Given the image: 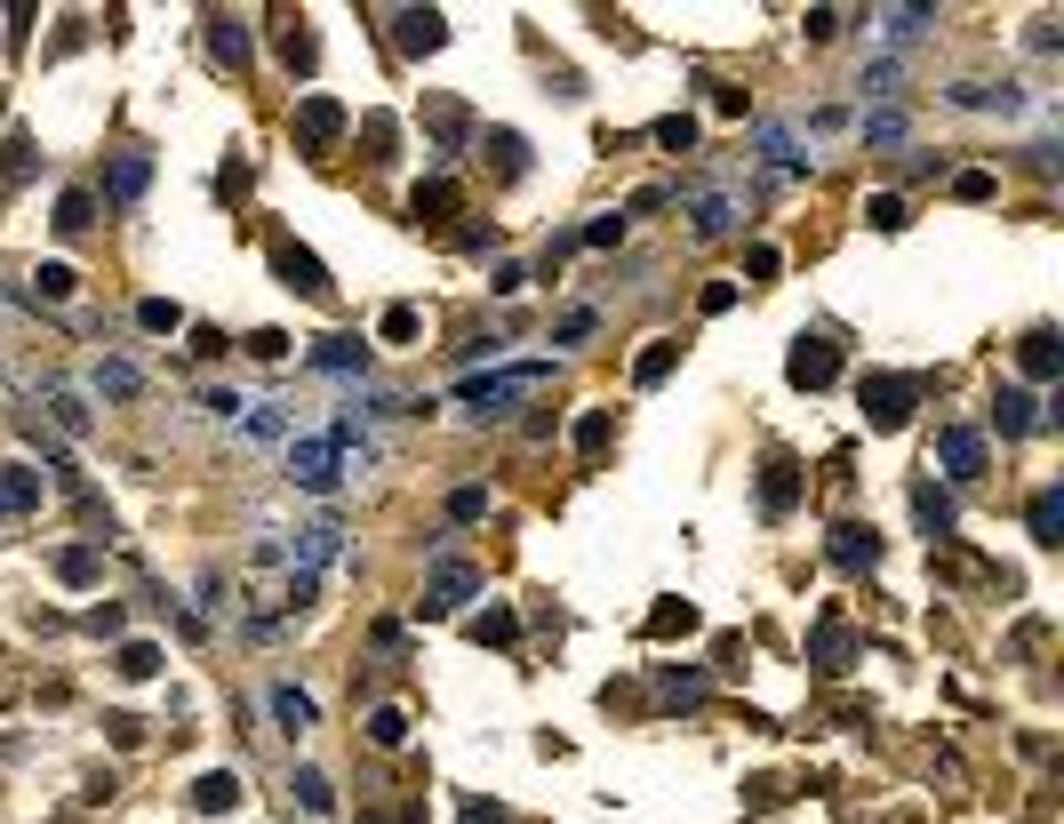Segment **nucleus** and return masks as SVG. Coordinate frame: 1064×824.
<instances>
[{"mask_svg": "<svg viewBox=\"0 0 1064 824\" xmlns=\"http://www.w3.org/2000/svg\"><path fill=\"white\" fill-rule=\"evenodd\" d=\"M544 361H521V368H472V376H457V400L472 408V417H497V408H512V400H529L536 385H544Z\"/></svg>", "mask_w": 1064, "mask_h": 824, "instance_id": "1", "label": "nucleus"}, {"mask_svg": "<svg viewBox=\"0 0 1064 824\" xmlns=\"http://www.w3.org/2000/svg\"><path fill=\"white\" fill-rule=\"evenodd\" d=\"M289 480H296L304 497H336V480H345V472H336V432H328V425H321V432H289Z\"/></svg>", "mask_w": 1064, "mask_h": 824, "instance_id": "2", "label": "nucleus"}, {"mask_svg": "<svg viewBox=\"0 0 1064 824\" xmlns=\"http://www.w3.org/2000/svg\"><path fill=\"white\" fill-rule=\"evenodd\" d=\"M912 408H920V376H897V368L865 376V425L873 432H905Z\"/></svg>", "mask_w": 1064, "mask_h": 824, "instance_id": "3", "label": "nucleus"}, {"mask_svg": "<svg viewBox=\"0 0 1064 824\" xmlns=\"http://www.w3.org/2000/svg\"><path fill=\"white\" fill-rule=\"evenodd\" d=\"M465 601H480V569H472V561H432V576H425V601H417V616L432 625V616H457Z\"/></svg>", "mask_w": 1064, "mask_h": 824, "instance_id": "4", "label": "nucleus"}, {"mask_svg": "<svg viewBox=\"0 0 1064 824\" xmlns=\"http://www.w3.org/2000/svg\"><path fill=\"white\" fill-rule=\"evenodd\" d=\"M281 544H289V561H296L304 576H328V569H345V553H353L336 521H313V529H296V536H281Z\"/></svg>", "mask_w": 1064, "mask_h": 824, "instance_id": "5", "label": "nucleus"}, {"mask_svg": "<svg viewBox=\"0 0 1064 824\" xmlns=\"http://www.w3.org/2000/svg\"><path fill=\"white\" fill-rule=\"evenodd\" d=\"M784 376H793L801 393H825L841 376V345L833 336H793V353H784Z\"/></svg>", "mask_w": 1064, "mask_h": 824, "instance_id": "6", "label": "nucleus"}, {"mask_svg": "<svg viewBox=\"0 0 1064 824\" xmlns=\"http://www.w3.org/2000/svg\"><path fill=\"white\" fill-rule=\"evenodd\" d=\"M744 209H752V200H744L737 185H705V192H689V217H697V232H705V240L737 232V225H744Z\"/></svg>", "mask_w": 1064, "mask_h": 824, "instance_id": "7", "label": "nucleus"}, {"mask_svg": "<svg viewBox=\"0 0 1064 824\" xmlns=\"http://www.w3.org/2000/svg\"><path fill=\"white\" fill-rule=\"evenodd\" d=\"M761 177H769V185H801V177H809V153H801V136L784 128V121L761 128Z\"/></svg>", "mask_w": 1064, "mask_h": 824, "instance_id": "8", "label": "nucleus"}, {"mask_svg": "<svg viewBox=\"0 0 1064 824\" xmlns=\"http://www.w3.org/2000/svg\"><path fill=\"white\" fill-rule=\"evenodd\" d=\"M313 368L321 376H368V336H353V328L313 336Z\"/></svg>", "mask_w": 1064, "mask_h": 824, "instance_id": "9", "label": "nucleus"}, {"mask_svg": "<svg viewBox=\"0 0 1064 824\" xmlns=\"http://www.w3.org/2000/svg\"><path fill=\"white\" fill-rule=\"evenodd\" d=\"M937 465H945L952 480H984V432H977V425H945V432H937Z\"/></svg>", "mask_w": 1064, "mask_h": 824, "instance_id": "10", "label": "nucleus"}, {"mask_svg": "<svg viewBox=\"0 0 1064 824\" xmlns=\"http://www.w3.org/2000/svg\"><path fill=\"white\" fill-rule=\"evenodd\" d=\"M1041 425H1049V408H1041L1033 393H1024V385H1001V393H992V432H1001V440L1041 432Z\"/></svg>", "mask_w": 1064, "mask_h": 824, "instance_id": "11", "label": "nucleus"}, {"mask_svg": "<svg viewBox=\"0 0 1064 824\" xmlns=\"http://www.w3.org/2000/svg\"><path fill=\"white\" fill-rule=\"evenodd\" d=\"M345 128H353V121H345V105H336V96H304V105H296V136H304L313 153H328Z\"/></svg>", "mask_w": 1064, "mask_h": 824, "instance_id": "12", "label": "nucleus"}, {"mask_svg": "<svg viewBox=\"0 0 1064 824\" xmlns=\"http://www.w3.org/2000/svg\"><path fill=\"white\" fill-rule=\"evenodd\" d=\"M393 41L408 56H432L440 41H449V17H440V9H393Z\"/></svg>", "mask_w": 1064, "mask_h": 824, "instance_id": "13", "label": "nucleus"}, {"mask_svg": "<svg viewBox=\"0 0 1064 824\" xmlns=\"http://www.w3.org/2000/svg\"><path fill=\"white\" fill-rule=\"evenodd\" d=\"M825 553H833V569L856 576V569H873V561H880V536H873L865 521H841V529L825 536Z\"/></svg>", "mask_w": 1064, "mask_h": 824, "instance_id": "14", "label": "nucleus"}, {"mask_svg": "<svg viewBox=\"0 0 1064 824\" xmlns=\"http://www.w3.org/2000/svg\"><path fill=\"white\" fill-rule=\"evenodd\" d=\"M272 272H281L289 289H304V296H328V272H321V257H313V249H296V240H281V249H272Z\"/></svg>", "mask_w": 1064, "mask_h": 824, "instance_id": "15", "label": "nucleus"}, {"mask_svg": "<svg viewBox=\"0 0 1064 824\" xmlns=\"http://www.w3.org/2000/svg\"><path fill=\"white\" fill-rule=\"evenodd\" d=\"M929 24H937L929 0H905V9H873V32H880V41H920Z\"/></svg>", "mask_w": 1064, "mask_h": 824, "instance_id": "16", "label": "nucleus"}, {"mask_svg": "<svg viewBox=\"0 0 1064 824\" xmlns=\"http://www.w3.org/2000/svg\"><path fill=\"white\" fill-rule=\"evenodd\" d=\"M912 521H920V536H952V497L937 489V480H912Z\"/></svg>", "mask_w": 1064, "mask_h": 824, "instance_id": "17", "label": "nucleus"}, {"mask_svg": "<svg viewBox=\"0 0 1064 824\" xmlns=\"http://www.w3.org/2000/svg\"><path fill=\"white\" fill-rule=\"evenodd\" d=\"M793 497H801V472L784 465V457H769V465H761V512H769V521H784Z\"/></svg>", "mask_w": 1064, "mask_h": 824, "instance_id": "18", "label": "nucleus"}, {"mask_svg": "<svg viewBox=\"0 0 1064 824\" xmlns=\"http://www.w3.org/2000/svg\"><path fill=\"white\" fill-rule=\"evenodd\" d=\"M457 177H425L417 192H408V217H425V225H440V217H457Z\"/></svg>", "mask_w": 1064, "mask_h": 824, "instance_id": "19", "label": "nucleus"}, {"mask_svg": "<svg viewBox=\"0 0 1064 824\" xmlns=\"http://www.w3.org/2000/svg\"><path fill=\"white\" fill-rule=\"evenodd\" d=\"M145 185H153V160H145V153H121V160L105 168V200H145Z\"/></svg>", "mask_w": 1064, "mask_h": 824, "instance_id": "20", "label": "nucleus"}, {"mask_svg": "<svg viewBox=\"0 0 1064 824\" xmlns=\"http://www.w3.org/2000/svg\"><path fill=\"white\" fill-rule=\"evenodd\" d=\"M41 504V472H24V465H0V521H17V512Z\"/></svg>", "mask_w": 1064, "mask_h": 824, "instance_id": "21", "label": "nucleus"}, {"mask_svg": "<svg viewBox=\"0 0 1064 824\" xmlns=\"http://www.w3.org/2000/svg\"><path fill=\"white\" fill-rule=\"evenodd\" d=\"M1016 361H1024V376H1033V385H1049V376L1064 368V345H1056V328H1033L1016 345Z\"/></svg>", "mask_w": 1064, "mask_h": 824, "instance_id": "22", "label": "nucleus"}, {"mask_svg": "<svg viewBox=\"0 0 1064 824\" xmlns=\"http://www.w3.org/2000/svg\"><path fill=\"white\" fill-rule=\"evenodd\" d=\"M1024 529H1033V544H1064V489H1041L1033 512H1024Z\"/></svg>", "mask_w": 1064, "mask_h": 824, "instance_id": "23", "label": "nucleus"}, {"mask_svg": "<svg viewBox=\"0 0 1064 824\" xmlns=\"http://www.w3.org/2000/svg\"><path fill=\"white\" fill-rule=\"evenodd\" d=\"M672 368H680V345H672V336H657V345H648V353L633 361V385H640V393H657Z\"/></svg>", "mask_w": 1064, "mask_h": 824, "instance_id": "24", "label": "nucleus"}, {"mask_svg": "<svg viewBox=\"0 0 1064 824\" xmlns=\"http://www.w3.org/2000/svg\"><path fill=\"white\" fill-rule=\"evenodd\" d=\"M192 809H200V816H225V809H240V776H232V769L200 776V784H192Z\"/></svg>", "mask_w": 1064, "mask_h": 824, "instance_id": "25", "label": "nucleus"}, {"mask_svg": "<svg viewBox=\"0 0 1064 824\" xmlns=\"http://www.w3.org/2000/svg\"><path fill=\"white\" fill-rule=\"evenodd\" d=\"M209 49H217V64H249V24H240V17H209Z\"/></svg>", "mask_w": 1064, "mask_h": 824, "instance_id": "26", "label": "nucleus"}, {"mask_svg": "<svg viewBox=\"0 0 1064 824\" xmlns=\"http://www.w3.org/2000/svg\"><path fill=\"white\" fill-rule=\"evenodd\" d=\"M425 128H432V136H440V145H449V153H457L472 121H465V105H449V96H432V105H425Z\"/></svg>", "mask_w": 1064, "mask_h": 824, "instance_id": "27", "label": "nucleus"}, {"mask_svg": "<svg viewBox=\"0 0 1064 824\" xmlns=\"http://www.w3.org/2000/svg\"><path fill=\"white\" fill-rule=\"evenodd\" d=\"M672 633H697L689 601H657V608H648V640H672Z\"/></svg>", "mask_w": 1064, "mask_h": 824, "instance_id": "28", "label": "nucleus"}, {"mask_svg": "<svg viewBox=\"0 0 1064 824\" xmlns=\"http://www.w3.org/2000/svg\"><path fill=\"white\" fill-rule=\"evenodd\" d=\"M272 720H281L289 737H296V729H313V697H304V689H289V680H281V689H272Z\"/></svg>", "mask_w": 1064, "mask_h": 824, "instance_id": "29", "label": "nucleus"}, {"mask_svg": "<svg viewBox=\"0 0 1064 824\" xmlns=\"http://www.w3.org/2000/svg\"><path fill=\"white\" fill-rule=\"evenodd\" d=\"M96 393H105V400H136L145 376H136V361H105V368H96Z\"/></svg>", "mask_w": 1064, "mask_h": 824, "instance_id": "30", "label": "nucleus"}, {"mask_svg": "<svg viewBox=\"0 0 1064 824\" xmlns=\"http://www.w3.org/2000/svg\"><path fill=\"white\" fill-rule=\"evenodd\" d=\"M41 400H49V417H56V425H64V432H73V440H81V432H88V408H81V393H73V385H49V393H41Z\"/></svg>", "mask_w": 1064, "mask_h": 824, "instance_id": "31", "label": "nucleus"}, {"mask_svg": "<svg viewBox=\"0 0 1064 824\" xmlns=\"http://www.w3.org/2000/svg\"><path fill=\"white\" fill-rule=\"evenodd\" d=\"M136 328H153V336H177V328H185V304H168V296H145V304H136Z\"/></svg>", "mask_w": 1064, "mask_h": 824, "instance_id": "32", "label": "nucleus"}, {"mask_svg": "<svg viewBox=\"0 0 1064 824\" xmlns=\"http://www.w3.org/2000/svg\"><path fill=\"white\" fill-rule=\"evenodd\" d=\"M240 432H249V440H281V432H289L281 400H257V408H240Z\"/></svg>", "mask_w": 1064, "mask_h": 824, "instance_id": "33", "label": "nucleus"}, {"mask_svg": "<svg viewBox=\"0 0 1064 824\" xmlns=\"http://www.w3.org/2000/svg\"><path fill=\"white\" fill-rule=\"evenodd\" d=\"M88 225H96V192H81V185H73V192L56 200V232H88Z\"/></svg>", "mask_w": 1064, "mask_h": 824, "instance_id": "34", "label": "nucleus"}, {"mask_svg": "<svg viewBox=\"0 0 1064 824\" xmlns=\"http://www.w3.org/2000/svg\"><path fill=\"white\" fill-rule=\"evenodd\" d=\"M368 744H385V752L408 744V712H400V705H376V712H368Z\"/></svg>", "mask_w": 1064, "mask_h": 824, "instance_id": "35", "label": "nucleus"}, {"mask_svg": "<svg viewBox=\"0 0 1064 824\" xmlns=\"http://www.w3.org/2000/svg\"><path fill=\"white\" fill-rule=\"evenodd\" d=\"M73 289H81V272H73V264H41V272H32V296H49V304H64Z\"/></svg>", "mask_w": 1064, "mask_h": 824, "instance_id": "36", "label": "nucleus"}, {"mask_svg": "<svg viewBox=\"0 0 1064 824\" xmlns=\"http://www.w3.org/2000/svg\"><path fill=\"white\" fill-rule=\"evenodd\" d=\"M512 633H521V616H512V608H480V616H472V640H497V648H512Z\"/></svg>", "mask_w": 1064, "mask_h": 824, "instance_id": "37", "label": "nucleus"}, {"mask_svg": "<svg viewBox=\"0 0 1064 824\" xmlns=\"http://www.w3.org/2000/svg\"><path fill=\"white\" fill-rule=\"evenodd\" d=\"M376 336H385V345H417V304H385Z\"/></svg>", "mask_w": 1064, "mask_h": 824, "instance_id": "38", "label": "nucleus"}, {"mask_svg": "<svg viewBox=\"0 0 1064 824\" xmlns=\"http://www.w3.org/2000/svg\"><path fill=\"white\" fill-rule=\"evenodd\" d=\"M608 449V408H585L576 417V457H601Z\"/></svg>", "mask_w": 1064, "mask_h": 824, "instance_id": "39", "label": "nucleus"}, {"mask_svg": "<svg viewBox=\"0 0 1064 824\" xmlns=\"http://www.w3.org/2000/svg\"><path fill=\"white\" fill-rule=\"evenodd\" d=\"M489 153H497V168H504V177H521V168H529V145H521L512 128H489Z\"/></svg>", "mask_w": 1064, "mask_h": 824, "instance_id": "40", "label": "nucleus"}, {"mask_svg": "<svg viewBox=\"0 0 1064 824\" xmlns=\"http://www.w3.org/2000/svg\"><path fill=\"white\" fill-rule=\"evenodd\" d=\"M56 576H64V585H96V544H73V553H56Z\"/></svg>", "mask_w": 1064, "mask_h": 824, "instance_id": "41", "label": "nucleus"}, {"mask_svg": "<svg viewBox=\"0 0 1064 824\" xmlns=\"http://www.w3.org/2000/svg\"><path fill=\"white\" fill-rule=\"evenodd\" d=\"M848 625H841V616H825V625H816V657H825V665H848Z\"/></svg>", "mask_w": 1064, "mask_h": 824, "instance_id": "42", "label": "nucleus"}, {"mask_svg": "<svg viewBox=\"0 0 1064 824\" xmlns=\"http://www.w3.org/2000/svg\"><path fill=\"white\" fill-rule=\"evenodd\" d=\"M657 145H665V153H689V145H697V121H689V113H665V121H657Z\"/></svg>", "mask_w": 1064, "mask_h": 824, "instance_id": "43", "label": "nucleus"}, {"mask_svg": "<svg viewBox=\"0 0 1064 824\" xmlns=\"http://www.w3.org/2000/svg\"><path fill=\"white\" fill-rule=\"evenodd\" d=\"M865 217H873V232H905V200H897V192H873Z\"/></svg>", "mask_w": 1064, "mask_h": 824, "instance_id": "44", "label": "nucleus"}, {"mask_svg": "<svg viewBox=\"0 0 1064 824\" xmlns=\"http://www.w3.org/2000/svg\"><path fill=\"white\" fill-rule=\"evenodd\" d=\"M121 672H128V680H153V672H160V648H153V640H128V648H121Z\"/></svg>", "mask_w": 1064, "mask_h": 824, "instance_id": "45", "label": "nucleus"}, {"mask_svg": "<svg viewBox=\"0 0 1064 824\" xmlns=\"http://www.w3.org/2000/svg\"><path fill=\"white\" fill-rule=\"evenodd\" d=\"M657 689H665V705H697V697H705V672H657Z\"/></svg>", "mask_w": 1064, "mask_h": 824, "instance_id": "46", "label": "nucleus"}, {"mask_svg": "<svg viewBox=\"0 0 1064 824\" xmlns=\"http://www.w3.org/2000/svg\"><path fill=\"white\" fill-rule=\"evenodd\" d=\"M289 793H296L304 809H313V816H328V776H321V769H296V784H289Z\"/></svg>", "mask_w": 1064, "mask_h": 824, "instance_id": "47", "label": "nucleus"}, {"mask_svg": "<svg viewBox=\"0 0 1064 824\" xmlns=\"http://www.w3.org/2000/svg\"><path fill=\"white\" fill-rule=\"evenodd\" d=\"M361 145H368V160H393V121L368 113V121H361Z\"/></svg>", "mask_w": 1064, "mask_h": 824, "instance_id": "48", "label": "nucleus"}, {"mask_svg": "<svg viewBox=\"0 0 1064 824\" xmlns=\"http://www.w3.org/2000/svg\"><path fill=\"white\" fill-rule=\"evenodd\" d=\"M865 145H905V113H865Z\"/></svg>", "mask_w": 1064, "mask_h": 824, "instance_id": "49", "label": "nucleus"}, {"mask_svg": "<svg viewBox=\"0 0 1064 824\" xmlns=\"http://www.w3.org/2000/svg\"><path fill=\"white\" fill-rule=\"evenodd\" d=\"M585 336H593V304H576V313H561L553 345H585Z\"/></svg>", "mask_w": 1064, "mask_h": 824, "instance_id": "50", "label": "nucleus"}, {"mask_svg": "<svg viewBox=\"0 0 1064 824\" xmlns=\"http://www.w3.org/2000/svg\"><path fill=\"white\" fill-rule=\"evenodd\" d=\"M992 192H1001V185H992L984 168H960V177H952V200H992Z\"/></svg>", "mask_w": 1064, "mask_h": 824, "instance_id": "51", "label": "nucleus"}, {"mask_svg": "<svg viewBox=\"0 0 1064 824\" xmlns=\"http://www.w3.org/2000/svg\"><path fill=\"white\" fill-rule=\"evenodd\" d=\"M576 240H585V249H616V240H625V217H593Z\"/></svg>", "mask_w": 1064, "mask_h": 824, "instance_id": "52", "label": "nucleus"}, {"mask_svg": "<svg viewBox=\"0 0 1064 824\" xmlns=\"http://www.w3.org/2000/svg\"><path fill=\"white\" fill-rule=\"evenodd\" d=\"M480 512H489V489H457L449 497V521H480Z\"/></svg>", "mask_w": 1064, "mask_h": 824, "instance_id": "53", "label": "nucleus"}, {"mask_svg": "<svg viewBox=\"0 0 1064 824\" xmlns=\"http://www.w3.org/2000/svg\"><path fill=\"white\" fill-rule=\"evenodd\" d=\"M249 353H257V361H281V353H289V336H281V328H257V336H249Z\"/></svg>", "mask_w": 1064, "mask_h": 824, "instance_id": "54", "label": "nucleus"}, {"mask_svg": "<svg viewBox=\"0 0 1064 824\" xmlns=\"http://www.w3.org/2000/svg\"><path fill=\"white\" fill-rule=\"evenodd\" d=\"M841 24H848L841 9H809V41H833V32H841Z\"/></svg>", "mask_w": 1064, "mask_h": 824, "instance_id": "55", "label": "nucleus"}, {"mask_svg": "<svg viewBox=\"0 0 1064 824\" xmlns=\"http://www.w3.org/2000/svg\"><path fill=\"white\" fill-rule=\"evenodd\" d=\"M465 824H504V809H465Z\"/></svg>", "mask_w": 1064, "mask_h": 824, "instance_id": "56", "label": "nucleus"}, {"mask_svg": "<svg viewBox=\"0 0 1064 824\" xmlns=\"http://www.w3.org/2000/svg\"><path fill=\"white\" fill-rule=\"evenodd\" d=\"M0 113H9V96H0Z\"/></svg>", "mask_w": 1064, "mask_h": 824, "instance_id": "57", "label": "nucleus"}]
</instances>
